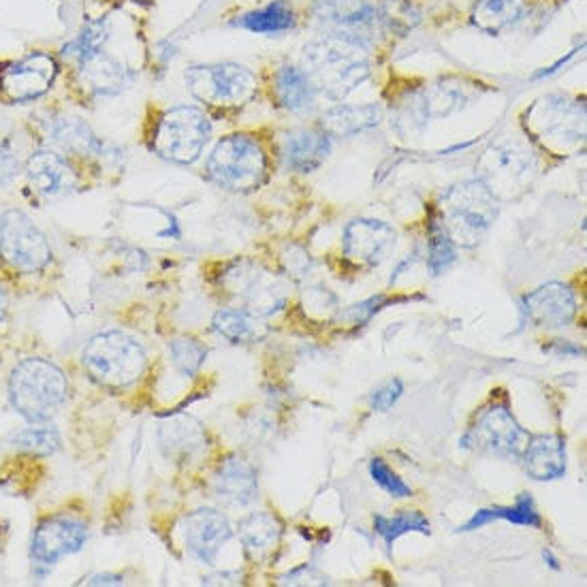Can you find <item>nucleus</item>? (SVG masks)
<instances>
[{
	"instance_id": "58836bf2",
	"label": "nucleus",
	"mask_w": 587,
	"mask_h": 587,
	"mask_svg": "<svg viewBox=\"0 0 587 587\" xmlns=\"http://www.w3.org/2000/svg\"><path fill=\"white\" fill-rule=\"evenodd\" d=\"M27 150L16 140V135H2L0 137V188L13 184L20 174H24V165L29 154Z\"/></svg>"
},
{
	"instance_id": "9b49d317",
	"label": "nucleus",
	"mask_w": 587,
	"mask_h": 587,
	"mask_svg": "<svg viewBox=\"0 0 587 587\" xmlns=\"http://www.w3.org/2000/svg\"><path fill=\"white\" fill-rule=\"evenodd\" d=\"M0 264L18 276L45 274L54 264L48 235L24 209L11 207L0 214Z\"/></svg>"
},
{
	"instance_id": "cd10ccee",
	"label": "nucleus",
	"mask_w": 587,
	"mask_h": 587,
	"mask_svg": "<svg viewBox=\"0 0 587 587\" xmlns=\"http://www.w3.org/2000/svg\"><path fill=\"white\" fill-rule=\"evenodd\" d=\"M274 94L291 114H306L315 105L317 90L308 75L294 64H282L274 75Z\"/></svg>"
},
{
	"instance_id": "aec40b11",
	"label": "nucleus",
	"mask_w": 587,
	"mask_h": 587,
	"mask_svg": "<svg viewBox=\"0 0 587 587\" xmlns=\"http://www.w3.org/2000/svg\"><path fill=\"white\" fill-rule=\"evenodd\" d=\"M133 73L107 54L105 50L73 64V82L75 89L86 99H101V96H117L120 92L128 89Z\"/></svg>"
},
{
	"instance_id": "9d476101",
	"label": "nucleus",
	"mask_w": 587,
	"mask_h": 587,
	"mask_svg": "<svg viewBox=\"0 0 587 587\" xmlns=\"http://www.w3.org/2000/svg\"><path fill=\"white\" fill-rule=\"evenodd\" d=\"M184 80L188 92L212 112H237L257 96V75L237 62L193 64Z\"/></svg>"
},
{
	"instance_id": "473e14b6",
	"label": "nucleus",
	"mask_w": 587,
	"mask_h": 587,
	"mask_svg": "<svg viewBox=\"0 0 587 587\" xmlns=\"http://www.w3.org/2000/svg\"><path fill=\"white\" fill-rule=\"evenodd\" d=\"M110 32H112L110 18L90 20L89 24H84V29L60 48L59 59L78 64L82 60L103 52L105 43L110 41Z\"/></svg>"
},
{
	"instance_id": "4468645a",
	"label": "nucleus",
	"mask_w": 587,
	"mask_h": 587,
	"mask_svg": "<svg viewBox=\"0 0 587 587\" xmlns=\"http://www.w3.org/2000/svg\"><path fill=\"white\" fill-rule=\"evenodd\" d=\"M59 73V56L30 52L29 56L11 62L0 71V101L9 105L34 103L54 89Z\"/></svg>"
},
{
	"instance_id": "ddd939ff",
	"label": "nucleus",
	"mask_w": 587,
	"mask_h": 587,
	"mask_svg": "<svg viewBox=\"0 0 587 587\" xmlns=\"http://www.w3.org/2000/svg\"><path fill=\"white\" fill-rule=\"evenodd\" d=\"M528 439V432L517 423L506 404H492L476 414L460 444L502 460H519Z\"/></svg>"
},
{
	"instance_id": "c03bdc74",
	"label": "nucleus",
	"mask_w": 587,
	"mask_h": 587,
	"mask_svg": "<svg viewBox=\"0 0 587 587\" xmlns=\"http://www.w3.org/2000/svg\"><path fill=\"white\" fill-rule=\"evenodd\" d=\"M402 395H404V382L400 379L382 382L381 387H377L370 395V409L377 412L391 411Z\"/></svg>"
},
{
	"instance_id": "a211bd4d",
	"label": "nucleus",
	"mask_w": 587,
	"mask_h": 587,
	"mask_svg": "<svg viewBox=\"0 0 587 587\" xmlns=\"http://www.w3.org/2000/svg\"><path fill=\"white\" fill-rule=\"evenodd\" d=\"M522 312L528 323L543 329H562L579 312L577 295L564 282H547L522 299Z\"/></svg>"
},
{
	"instance_id": "c85d7f7f",
	"label": "nucleus",
	"mask_w": 587,
	"mask_h": 587,
	"mask_svg": "<svg viewBox=\"0 0 587 587\" xmlns=\"http://www.w3.org/2000/svg\"><path fill=\"white\" fill-rule=\"evenodd\" d=\"M528 9V0H476L470 13V20L485 34L496 37L511 27H515Z\"/></svg>"
},
{
	"instance_id": "412c9836",
	"label": "nucleus",
	"mask_w": 587,
	"mask_h": 587,
	"mask_svg": "<svg viewBox=\"0 0 587 587\" xmlns=\"http://www.w3.org/2000/svg\"><path fill=\"white\" fill-rule=\"evenodd\" d=\"M45 137L56 150L75 161H92L110 156L107 144L92 131L86 120L69 114H56L45 124Z\"/></svg>"
},
{
	"instance_id": "393cba45",
	"label": "nucleus",
	"mask_w": 587,
	"mask_h": 587,
	"mask_svg": "<svg viewBox=\"0 0 587 587\" xmlns=\"http://www.w3.org/2000/svg\"><path fill=\"white\" fill-rule=\"evenodd\" d=\"M237 536L250 558L264 559L278 547L282 524L267 511H255L237 522Z\"/></svg>"
},
{
	"instance_id": "79ce46f5",
	"label": "nucleus",
	"mask_w": 587,
	"mask_h": 587,
	"mask_svg": "<svg viewBox=\"0 0 587 587\" xmlns=\"http://www.w3.org/2000/svg\"><path fill=\"white\" fill-rule=\"evenodd\" d=\"M280 261H282V269L289 278L294 280H308V276L312 274L315 269V259L310 257V253H306L303 248L299 246H289L282 255H280Z\"/></svg>"
},
{
	"instance_id": "a878e982",
	"label": "nucleus",
	"mask_w": 587,
	"mask_h": 587,
	"mask_svg": "<svg viewBox=\"0 0 587 587\" xmlns=\"http://www.w3.org/2000/svg\"><path fill=\"white\" fill-rule=\"evenodd\" d=\"M212 329L229 344H257L267 338L269 327L264 317L246 308H220L212 317Z\"/></svg>"
},
{
	"instance_id": "72a5a7b5",
	"label": "nucleus",
	"mask_w": 587,
	"mask_h": 587,
	"mask_svg": "<svg viewBox=\"0 0 587 587\" xmlns=\"http://www.w3.org/2000/svg\"><path fill=\"white\" fill-rule=\"evenodd\" d=\"M237 29L250 30L257 34H276V32H285L295 27L294 9L285 2V0H276L269 2L264 9L259 11H250L241 18H237L234 22Z\"/></svg>"
},
{
	"instance_id": "de8ad7c7",
	"label": "nucleus",
	"mask_w": 587,
	"mask_h": 587,
	"mask_svg": "<svg viewBox=\"0 0 587 587\" xmlns=\"http://www.w3.org/2000/svg\"><path fill=\"white\" fill-rule=\"evenodd\" d=\"M543 558L549 559V562H552V564H549V566H552V568H556V570H558V568H559L558 559H556V558H554V556H552V552H545V554H543Z\"/></svg>"
},
{
	"instance_id": "dca6fc26",
	"label": "nucleus",
	"mask_w": 587,
	"mask_h": 587,
	"mask_svg": "<svg viewBox=\"0 0 587 587\" xmlns=\"http://www.w3.org/2000/svg\"><path fill=\"white\" fill-rule=\"evenodd\" d=\"M182 538L190 558L212 566L223 547L234 538V526L223 511L204 506L184 517Z\"/></svg>"
},
{
	"instance_id": "39448f33",
	"label": "nucleus",
	"mask_w": 587,
	"mask_h": 587,
	"mask_svg": "<svg viewBox=\"0 0 587 587\" xmlns=\"http://www.w3.org/2000/svg\"><path fill=\"white\" fill-rule=\"evenodd\" d=\"M534 144L558 156H570L586 144V105L564 94H549L529 105L522 116Z\"/></svg>"
},
{
	"instance_id": "49530a36",
	"label": "nucleus",
	"mask_w": 587,
	"mask_h": 587,
	"mask_svg": "<svg viewBox=\"0 0 587 587\" xmlns=\"http://www.w3.org/2000/svg\"><path fill=\"white\" fill-rule=\"evenodd\" d=\"M9 312H11V291L7 282L0 278V323L9 319Z\"/></svg>"
},
{
	"instance_id": "37998d69",
	"label": "nucleus",
	"mask_w": 587,
	"mask_h": 587,
	"mask_svg": "<svg viewBox=\"0 0 587 587\" xmlns=\"http://www.w3.org/2000/svg\"><path fill=\"white\" fill-rule=\"evenodd\" d=\"M387 303V297L384 295H377V297H370L365 301H359L354 306H349L344 312H338V319L344 321V323L359 325L368 323L382 306Z\"/></svg>"
},
{
	"instance_id": "2f4dec72",
	"label": "nucleus",
	"mask_w": 587,
	"mask_h": 587,
	"mask_svg": "<svg viewBox=\"0 0 587 587\" xmlns=\"http://www.w3.org/2000/svg\"><path fill=\"white\" fill-rule=\"evenodd\" d=\"M416 92L428 117L451 116L453 112H460L468 101L466 86L460 80H449V78Z\"/></svg>"
},
{
	"instance_id": "2eb2a0df",
	"label": "nucleus",
	"mask_w": 587,
	"mask_h": 587,
	"mask_svg": "<svg viewBox=\"0 0 587 587\" xmlns=\"http://www.w3.org/2000/svg\"><path fill=\"white\" fill-rule=\"evenodd\" d=\"M24 176L30 190L45 202L69 197L82 184L78 161L56 147L32 150L24 165Z\"/></svg>"
},
{
	"instance_id": "0eeeda50",
	"label": "nucleus",
	"mask_w": 587,
	"mask_h": 587,
	"mask_svg": "<svg viewBox=\"0 0 587 587\" xmlns=\"http://www.w3.org/2000/svg\"><path fill=\"white\" fill-rule=\"evenodd\" d=\"M267 174L269 161L264 146L244 133L223 137L207 156V179L229 193H253L264 186Z\"/></svg>"
},
{
	"instance_id": "bb28decb",
	"label": "nucleus",
	"mask_w": 587,
	"mask_h": 587,
	"mask_svg": "<svg viewBox=\"0 0 587 587\" xmlns=\"http://www.w3.org/2000/svg\"><path fill=\"white\" fill-rule=\"evenodd\" d=\"M382 122V110L377 103L336 105L321 117V131L327 137H352L377 128Z\"/></svg>"
},
{
	"instance_id": "a18cd8bd",
	"label": "nucleus",
	"mask_w": 587,
	"mask_h": 587,
	"mask_svg": "<svg viewBox=\"0 0 587 587\" xmlns=\"http://www.w3.org/2000/svg\"><path fill=\"white\" fill-rule=\"evenodd\" d=\"M82 584H86V586H122L124 579H122V575H114V573H96V575H90L89 579H84Z\"/></svg>"
},
{
	"instance_id": "ea45409f",
	"label": "nucleus",
	"mask_w": 587,
	"mask_h": 587,
	"mask_svg": "<svg viewBox=\"0 0 587 587\" xmlns=\"http://www.w3.org/2000/svg\"><path fill=\"white\" fill-rule=\"evenodd\" d=\"M303 308H306L308 317L319 319V321H329L340 312L338 297L321 285L303 291Z\"/></svg>"
},
{
	"instance_id": "7ed1b4c3",
	"label": "nucleus",
	"mask_w": 587,
	"mask_h": 587,
	"mask_svg": "<svg viewBox=\"0 0 587 587\" xmlns=\"http://www.w3.org/2000/svg\"><path fill=\"white\" fill-rule=\"evenodd\" d=\"M90 381L110 391H126L144 379L147 370L146 347L120 329L99 331L84 344L80 354Z\"/></svg>"
},
{
	"instance_id": "4c0bfd02",
	"label": "nucleus",
	"mask_w": 587,
	"mask_h": 587,
	"mask_svg": "<svg viewBox=\"0 0 587 587\" xmlns=\"http://www.w3.org/2000/svg\"><path fill=\"white\" fill-rule=\"evenodd\" d=\"M428 267L434 276H442L451 265L457 261V253H455V244L444 231L439 214H434L430 218V229H428Z\"/></svg>"
},
{
	"instance_id": "f3484780",
	"label": "nucleus",
	"mask_w": 587,
	"mask_h": 587,
	"mask_svg": "<svg viewBox=\"0 0 587 587\" xmlns=\"http://www.w3.org/2000/svg\"><path fill=\"white\" fill-rule=\"evenodd\" d=\"M395 229L377 218H354L342 234V253L357 267L374 269L384 264L395 250Z\"/></svg>"
},
{
	"instance_id": "423d86ee",
	"label": "nucleus",
	"mask_w": 587,
	"mask_h": 587,
	"mask_svg": "<svg viewBox=\"0 0 587 587\" xmlns=\"http://www.w3.org/2000/svg\"><path fill=\"white\" fill-rule=\"evenodd\" d=\"M89 538V519L82 513L60 508L39 517L29 543L32 579L37 584L45 581L62 559L80 554Z\"/></svg>"
},
{
	"instance_id": "6ab92c4d",
	"label": "nucleus",
	"mask_w": 587,
	"mask_h": 587,
	"mask_svg": "<svg viewBox=\"0 0 587 587\" xmlns=\"http://www.w3.org/2000/svg\"><path fill=\"white\" fill-rule=\"evenodd\" d=\"M209 492L216 502L225 506L244 508L259 498L257 470L239 455L225 457L212 474Z\"/></svg>"
},
{
	"instance_id": "a19ab883",
	"label": "nucleus",
	"mask_w": 587,
	"mask_h": 587,
	"mask_svg": "<svg viewBox=\"0 0 587 587\" xmlns=\"http://www.w3.org/2000/svg\"><path fill=\"white\" fill-rule=\"evenodd\" d=\"M370 476L391 498H411V487L393 470L389 468L381 457L370 462Z\"/></svg>"
},
{
	"instance_id": "c9c22d12",
	"label": "nucleus",
	"mask_w": 587,
	"mask_h": 587,
	"mask_svg": "<svg viewBox=\"0 0 587 587\" xmlns=\"http://www.w3.org/2000/svg\"><path fill=\"white\" fill-rule=\"evenodd\" d=\"M167 354L179 377L195 379L206 365L207 347L193 336H177L167 342Z\"/></svg>"
},
{
	"instance_id": "7c9ffc66",
	"label": "nucleus",
	"mask_w": 587,
	"mask_h": 587,
	"mask_svg": "<svg viewBox=\"0 0 587 587\" xmlns=\"http://www.w3.org/2000/svg\"><path fill=\"white\" fill-rule=\"evenodd\" d=\"M496 519H504L508 524L515 526H528V528H540L543 519L540 513L534 504V500L528 494H522L515 504L511 506H492V508H481L478 513H474V517L470 519L468 524L464 526V532H472V529L483 528Z\"/></svg>"
},
{
	"instance_id": "4be33fe9",
	"label": "nucleus",
	"mask_w": 587,
	"mask_h": 587,
	"mask_svg": "<svg viewBox=\"0 0 587 587\" xmlns=\"http://www.w3.org/2000/svg\"><path fill=\"white\" fill-rule=\"evenodd\" d=\"M158 444L167 460L176 464H193L206 453V430L193 416H174L161 425Z\"/></svg>"
},
{
	"instance_id": "1a4fd4ad",
	"label": "nucleus",
	"mask_w": 587,
	"mask_h": 587,
	"mask_svg": "<svg viewBox=\"0 0 587 587\" xmlns=\"http://www.w3.org/2000/svg\"><path fill=\"white\" fill-rule=\"evenodd\" d=\"M216 282L225 294L237 299L241 308L264 319L282 312L289 301V280L255 259L244 257L225 265Z\"/></svg>"
},
{
	"instance_id": "f704fd0d",
	"label": "nucleus",
	"mask_w": 587,
	"mask_h": 587,
	"mask_svg": "<svg viewBox=\"0 0 587 587\" xmlns=\"http://www.w3.org/2000/svg\"><path fill=\"white\" fill-rule=\"evenodd\" d=\"M9 444L32 457H48L62 449V434L50 423H30L29 428L11 434Z\"/></svg>"
},
{
	"instance_id": "e433bc0d",
	"label": "nucleus",
	"mask_w": 587,
	"mask_h": 587,
	"mask_svg": "<svg viewBox=\"0 0 587 587\" xmlns=\"http://www.w3.org/2000/svg\"><path fill=\"white\" fill-rule=\"evenodd\" d=\"M374 529L377 534L381 536L387 545V549L393 547V543L404 536V534H411V532H419V534H432V526L428 522L425 515H421L419 511H402L393 517H374Z\"/></svg>"
},
{
	"instance_id": "20e7f679",
	"label": "nucleus",
	"mask_w": 587,
	"mask_h": 587,
	"mask_svg": "<svg viewBox=\"0 0 587 587\" xmlns=\"http://www.w3.org/2000/svg\"><path fill=\"white\" fill-rule=\"evenodd\" d=\"M444 231L455 246L474 248L492 229L500 214V202L481 179L453 184L436 209Z\"/></svg>"
},
{
	"instance_id": "6e6552de",
	"label": "nucleus",
	"mask_w": 587,
	"mask_h": 587,
	"mask_svg": "<svg viewBox=\"0 0 587 587\" xmlns=\"http://www.w3.org/2000/svg\"><path fill=\"white\" fill-rule=\"evenodd\" d=\"M212 137L207 112L195 105H177L156 117L147 147L158 158L174 165H193L202 158Z\"/></svg>"
},
{
	"instance_id": "f257e3e1",
	"label": "nucleus",
	"mask_w": 587,
	"mask_h": 587,
	"mask_svg": "<svg viewBox=\"0 0 587 587\" xmlns=\"http://www.w3.org/2000/svg\"><path fill=\"white\" fill-rule=\"evenodd\" d=\"M301 71L317 92L331 101H342L372 75L368 45L351 34H325L303 50Z\"/></svg>"
},
{
	"instance_id": "f03ea898",
	"label": "nucleus",
	"mask_w": 587,
	"mask_h": 587,
	"mask_svg": "<svg viewBox=\"0 0 587 587\" xmlns=\"http://www.w3.org/2000/svg\"><path fill=\"white\" fill-rule=\"evenodd\" d=\"M69 395L66 372L48 357H24L7 379L9 404L27 423H52L66 406Z\"/></svg>"
},
{
	"instance_id": "5701e85b",
	"label": "nucleus",
	"mask_w": 587,
	"mask_h": 587,
	"mask_svg": "<svg viewBox=\"0 0 587 587\" xmlns=\"http://www.w3.org/2000/svg\"><path fill=\"white\" fill-rule=\"evenodd\" d=\"M331 137L319 128H295L280 140V158L289 172L312 174L327 161Z\"/></svg>"
},
{
	"instance_id": "c756f323",
	"label": "nucleus",
	"mask_w": 587,
	"mask_h": 587,
	"mask_svg": "<svg viewBox=\"0 0 587 587\" xmlns=\"http://www.w3.org/2000/svg\"><path fill=\"white\" fill-rule=\"evenodd\" d=\"M319 18L342 29V34H349V30L363 29L377 22L379 9L365 0H325L319 7Z\"/></svg>"
},
{
	"instance_id": "f8f14e48",
	"label": "nucleus",
	"mask_w": 587,
	"mask_h": 587,
	"mask_svg": "<svg viewBox=\"0 0 587 587\" xmlns=\"http://www.w3.org/2000/svg\"><path fill=\"white\" fill-rule=\"evenodd\" d=\"M534 172L536 156L526 144L513 137L494 142L476 161V179H481L498 202L524 193Z\"/></svg>"
},
{
	"instance_id": "b1692460",
	"label": "nucleus",
	"mask_w": 587,
	"mask_h": 587,
	"mask_svg": "<svg viewBox=\"0 0 587 587\" xmlns=\"http://www.w3.org/2000/svg\"><path fill=\"white\" fill-rule=\"evenodd\" d=\"M519 460L534 481H558L566 474V442L556 434L529 436Z\"/></svg>"
}]
</instances>
